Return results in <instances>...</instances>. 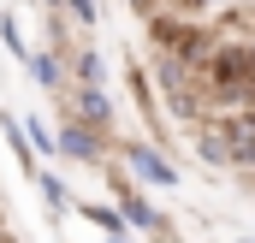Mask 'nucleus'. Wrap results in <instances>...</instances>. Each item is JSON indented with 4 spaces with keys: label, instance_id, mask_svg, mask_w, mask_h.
Here are the masks:
<instances>
[{
    "label": "nucleus",
    "instance_id": "11",
    "mask_svg": "<svg viewBox=\"0 0 255 243\" xmlns=\"http://www.w3.org/2000/svg\"><path fill=\"white\" fill-rule=\"evenodd\" d=\"M77 77H83V83H101V77H107V60H101L95 48H83V54H77Z\"/></svg>",
    "mask_w": 255,
    "mask_h": 243
},
{
    "label": "nucleus",
    "instance_id": "8",
    "mask_svg": "<svg viewBox=\"0 0 255 243\" xmlns=\"http://www.w3.org/2000/svg\"><path fill=\"white\" fill-rule=\"evenodd\" d=\"M83 214H89V220H95L107 238H119V232H125V214H119V208H107V202H89Z\"/></svg>",
    "mask_w": 255,
    "mask_h": 243
},
{
    "label": "nucleus",
    "instance_id": "15",
    "mask_svg": "<svg viewBox=\"0 0 255 243\" xmlns=\"http://www.w3.org/2000/svg\"><path fill=\"white\" fill-rule=\"evenodd\" d=\"M190 6H220V0H190Z\"/></svg>",
    "mask_w": 255,
    "mask_h": 243
},
{
    "label": "nucleus",
    "instance_id": "4",
    "mask_svg": "<svg viewBox=\"0 0 255 243\" xmlns=\"http://www.w3.org/2000/svg\"><path fill=\"white\" fill-rule=\"evenodd\" d=\"M77 113H83L89 130H113V101H107L101 83H83V89H77Z\"/></svg>",
    "mask_w": 255,
    "mask_h": 243
},
{
    "label": "nucleus",
    "instance_id": "1",
    "mask_svg": "<svg viewBox=\"0 0 255 243\" xmlns=\"http://www.w3.org/2000/svg\"><path fill=\"white\" fill-rule=\"evenodd\" d=\"M208 83L220 89L226 107H244V101H250V48H226V54H214V60H208Z\"/></svg>",
    "mask_w": 255,
    "mask_h": 243
},
{
    "label": "nucleus",
    "instance_id": "9",
    "mask_svg": "<svg viewBox=\"0 0 255 243\" xmlns=\"http://www.w3.org/2000/svg\"><path fill=\"white\" fill-rule=\"evenodd\" d=\"M18 124H24V142H30V154H54V130H48L42 119H18Z\"/></svg>",
    "mask_w": 255,
    "mask_h": 243
},
{
    "label": "nucleus",
    "instance_id": "5",
    "mask_svg": "<svg viewBox=\"0 0 255 243\" xmlns=\"http://www.w3.org/2000/svg\"><path fill=\"white\" fill-rule=\"evenodd\" d=\"M119 214H125L136 232H160V208L142 202V190H119Z\"/></svg>",
    "mask_w": 255,
    "mask_h": 243
},
{
    "label": "nucleus",
    "instance_id": "17",
    "mask_svg": "<svg viewBox=\"0 0 255 243\" xmlns=\"http://www.w3.org/2000/svg\"><path fill=\"white\" fill-rule=\"evenodd\" d=\"M136 6H154V0H136Z\"/></svg>",
    "mask_w": 255,
    "mask_h": 243
},
{
    "label": "nucleus",
    "instance_id": "7",
    "mask_svg": "<svg viewBox=\"0 0 255 243\" xmlns=\"http://www.w3.org/2000/svg\"><path fill=\"white\" fill-rule=\"evenodd\" d=\"M24 60H30V77H36L42 89H60V60H54V54H24Z\"/></svg>",
    "mask_w": 255,
    "mask_h": 243
},
{
    "label": "nucleus",
    "instance_id": "10",
    "mask_svg": "<svg viewBox=\"0 0 255 243\" xmlns=\"http://www.w3.org/2000/svg\"><path fill=\"white\" fill-rule=\"evenodd\" d=\"M0 130H6V148H12V154H18V160L30 166V142H24V124L12 119V113H0Z\"/></svg>",
    "mask_w": 255,
    "mask_h": 243
},
{
    "label": "nucleus",
    "instance_id": "12",
    "mask_svg": "<svg viewBox=\"0 0 255 243\" xmlns=\"http://www.w3.org/2000/svg\"><path fill=\"white\" fill-rule=\"evenodd\" d=\"M196 154H202L208 166H226V160H232V154H226V136H202V142H196Z\"/></svg>",
    "mask_w": 255,
    "mask_h": 243
},
{
    "label": "nucleus",
    "instance_id": "3",
    "mask_svg": "<svg viewBox=\"0 0 255 243\" xmlns=\"http://www.w3.org/2000/svg\"><path fill=\"white\" fill-rule=\"evenodd\" d=\"M54 154H71V160H101V130L65 119L60 130H54Z\"/></svg>",
    "mask_w": 255,
    "mask_h": 243
},
{
    "label": "nucleus",
    "instance_id": "6",
    "mask_svg": "<svg viewBox=\"0 0 255 243\" xmlns=\"http://www.w3.org/2000/svg\"><path fill=\"white\" fill-rule=\"evenodd\" d=\"M36 190H42L48 214H65V208H71V190H65V178H54V172H36Z\"/></svg>",
    "mask_w": 255,
    "mask_h": 243
},
{
    "label": "nucleus",
    "instance_id": "16",
    "mask_svg": "<svg viewBox=\"0 0 255 243\" xmlns=\"http://www.w3.org/2000/svg\"><path fill=\"white\" fill-rule=\"evenodd\" d=\"M107 243H130V238H125V232H119V238H107Z\"/></svg>",
    "mask_w": 255,
    "mask_h": 243
},
{
    "label": "nucleus",
    "instance_id": "14",
    "mask_svg": "<svg viewBox=\"0 0 255 243\" xmlns=\"http://www.w3.org/2000/svg\"><path fill=\"white\" fill-rule=\"evenodd\" d=\"M65 6H71V12H77L83 24H95V0H65Z\"/></svg>",
    "mask_w": 255,
    "mask_h": 243
},
{
    "label": "nucleus",
    "instance_id": "2",
    "mask_svg": "<svg viewBox=\"0 0 255 243\" xmlns=\"http://www.w3.org/2000/svg\"><path fill=\"white\" fill-rule=\"evenodd\" d=\"M119 154L130 160V172L142 184H160V190H178V166L166 160V154H154L148 142H119Z\"/></svg>",
    "mask_w": 255,
    "mask_h": 243
},
{
    "label": "nucleus",
    "instance_id": "13",
    "mask_svg": "<svg viewBox=\"0 0 255 243\" xmlns=\"http://www.w3.org/2000/svg\"><path fill=\"white\" fill-rule=\"evenodd\" d=\"M0 36H6V48H12V60H24V54H30V48H24V36H18V18H12V12L0 18Z\"/></svg>",
    "mask_w": 255,
    "mask_h": 243
}]
</instances>
